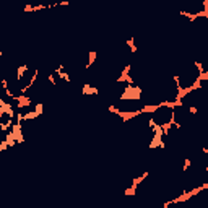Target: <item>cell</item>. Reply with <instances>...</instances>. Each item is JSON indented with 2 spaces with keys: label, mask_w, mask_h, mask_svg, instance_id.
Wrapping results in <instances>:
<instances>
[{
  "label": "cell",
  "mask_w": 208,
  "mask_h": 208,
  "mask_svg": "<svg viewBox=\"0 0 208 208\" xmlns=\"http://www.w3.org/2000/svg\"><path fill=\"white\" fill-rule=\"evenodd\" d=\"M82 94H85V96H90V94L98 96L99 94V90H98V86H93V85H90V83H85V85L82 86Z\"/></svg>",
  "instance_id": "1"
},
{
  "label": "cell",
  "mask_w": 208,
  "mask_h": 208,
  "mask_svg": "<svg viewBox=\"0 0 208 208\" xmlns=\"http://www.w3.org/2000/svg\"><path fill=\"white\" fill-rule=\"evenodd\" d=\"M28 70H29V67H28V65H20L18 70H16V82H18V83L23 82L24 73H28Z\"/></svg>",
  "instance_id": "2"
},
{
  "label": "cell",
  "mask_w": 208,
  "mask_h": 208,
  "mask_svg": "<svg viewBox=\"0 0 208 208\" xmlns=\"http://www.w3.org/2000/svg\"><path fill=\"white\" fill-rule=\"evenodd\" d=\"M57 77H59L60 80H63L65 83H70V82H72V78H70V73H68V72H60Z\"/></svg>",
  "instance_id": "3"
},
{
  "label": "cell",
  "mask_w": 208,
  "mask_h": 208,
  "mask_svg": "<svg viewBox=\"0 0 208 208\" xmlns=\"http://www.w3.org/2000/svg\"><path fill=\"white\" fill-rule=\"evenodd\" d=\"M34 112H36L39 117H41L42 112H44V104H42V103H37L36 106H34Z\"/></svg>",
  "instance_id": "4"
},
{
  "label": "cell",
  "mask_w": 208,
  "mask_h": 208,
  "mask_svg": "<svg viewBox=\"0 0 208 208\" xmlns=\"http://www.w3.org/2000/svg\"><path fill=\"white\" fill-rule=\"evenodd\" d=\"M190 166H192V159H190V158H186V159H184V166H182V172L189 171Z\"/></svg>",
  "instance_id": "5"
},
{
  "label": "cell",
  "mask_w": 208,
  "mask_h": 208,
  "mask_svg": "<svg viewBox=\"0 0 208 208\" xmlns=\"http://www.w3.org/2000/svg\"><path fill=\"white\" fill-rule=\"evenodd\" d=\"M7 148H8V145H7V141H5V140H2V141H0V151H5Z\"/></svg>",
  "instance_id": "6"
},
{
  "label": "cell",
  "mask_w": 208,
  "mask_h": 208,
  "mask_svg": "<svg viewBox=\"0 0 208 208\" xmlns=\"http://www.w3.org/2000/svg\"><path fill=\"white\" fill-rule=\"evenodd\" d=\"M189 112H190V114H197V112H198V109L195 107V106H190V107H189Z\"/></svg>",
  "instance_id": "7"
}]
</instances>
